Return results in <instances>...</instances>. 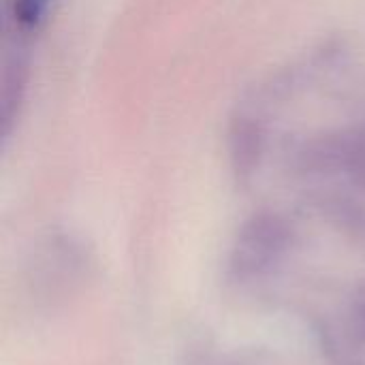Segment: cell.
I'll use <instances>...</instances> for the list:
<instances>
[{"mask_svg":"<svg viewBox=\"0 0 365 365\" xmlns=\"http://www.w3.org/2000/svg\"><path fill=\"white\" fill-rule=\"evenodd\" d=\"M47 6L49 0H13V19L24 28H32L43 19Z\"/></svg>","mask_w":365,"mask_h":365,"instance_id":"cell-1","label":"cell"}]
</instances>
